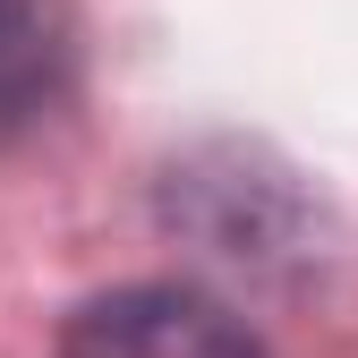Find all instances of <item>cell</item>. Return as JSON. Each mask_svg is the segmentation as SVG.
<instances>
[{
    "mask_svg": "<svg viewBox=\"0 0 358 358\" xmlns=\"http://www.w3.org/2000/svg\"><path fill=\"white\" fill-rule=\"evenodd\" d=\"M60 358H264V341L205 290L137 282L77 307L60 333Z\"/></svg>",
    "mask_w": 358,
    "mask_h": 358,
    "instance_id": "obj_1",
    "label": "cell"
},
{
    "mask_svg": "<svg viewBox=\"0 0 358 358\" xmlns=\"http://www.w3.org/2000/svg\"><path fill=\"white\" fill-rule=\"evenodd\" d=\"M60 85H69V34L52 0H0V145H17L60 103Z\"/></svg>",
    "mask_w": 358,
    "mask_h": 358,
    "instance_id": "obj_2",
    "label": "cell"
}]
</instances>
